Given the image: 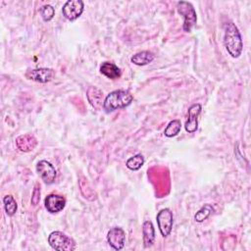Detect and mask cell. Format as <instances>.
Instances as JSON below:
<instances>
[{
    "instance_id": "1",
    "label": "cell",
    "mask_w": 251,
    "mask_h": 251,
    "mask_svg": "<svg viewBox=\"0 0 251 251\" xmlns=\"http://www.w3.org/2000/svg\"><path fill=\"white\" fill-rule=\"evenodd\" d=\"M225 36L224 43L228 54L233 58H238L241 55L243 43L241 34L237 26L233 23H226L224 25Z\"/></svg>"
},
{
    "instance_id": "2",
    "label": "cell",
    "mask_w": 251,
    "mask_h": 251,
    "mask_svg": "<svg viewBox=\"0 0 251 251\" xmlns=\"http://www.w3.org/2000/svg\"><path fill=\"white\" fill-rule=\"evenodd\" d=\"M133 100L132 94L127 90H114L110 92L104 99L103 108L107 113L117 109H122L128 106Z\"/></svg>"
},
{
    "instance_id": "3",
    "label": "cell",
    "mask_w": 251,
    "mask_h": 251,
    "mask_svg": "<svg viewBox=\"0 0 251 251\" xmlns=\"http://www.w3.org/2000/svg\"><path fill=\"white\" fill-rule=\"evenodd\" d=\"M49 245L58 251H72L75 249V241L62 231H53L48 236Z\"/></svg>"
},
{
    "instance_id": "4",
    "label": "cell",
    "mask_w": 251,
    "mask_h": 251,
    "mask_svg": "<svg viewBox=\"0 0 251 251\" xmlns=\"http://www.w3.org/2000/svg\"><path fill=\"white\" fill-rule=\"evenodd\" d=\"M177 12L183 17V30L186 32H190L192 27L196 25L197 17H196V12L191 5V3L186 2V1H180L177 2L176 5Z\"/></svg>"
},
{
    "instance_id": "5",
    "label": "cell",
    "mask_w": 251,
    "mask_h": 251,
    "mask_svg": "<svg viewBox=\"0 0 251 251\" xmlns=\"http://www.w3.org/2000/svg\"><path fill=\"white\" fill-rule=\"evenodd\" d=\"M156 220H157L158 227L160 229L162 236L167 237L171 233L173 228V224H174L173 212L168 208L163 209L157 214Z\"/></svg>"
},
{
    "instance_id": "6",
    "label": "cell",
    "mask_w": 251,
    "mask_h": 251,
    "mask_svg": "<svg viewBox=\"0 0 251 251\" xmlns=\"http://www.w3.org/2000/svg\"><path fill=\"white\" fill-rule=\"evenodd\" d=\"M84 4L81 0H69L64 4L62 13L67 20L75 21L81 16Z\"/></svg>"
},
{
    "instance_id": "7",
    "label": "cell",
    "mask_w": 251,
    "mask_h": 251,
    "mask_svg": "<svg viewBox=\"0 0 251 251\" xmlns=\"http://www.w3.org/2000/svg\"><path fill=\"white\" fill-rule=\"evenodd\" d=\"M36 172L41 177V179L46 184H51L55 181L57 172L54 168V166L47 162L46 160H41L36 165Z\"/></svg>"
},
{
    "instance_id": "8",
    "label": "cell",
    "mask_w": 251,
    "mask_h": 251,
    "mask_svg": "<svg viewBox=\"0 0 251 251\" xmlns=\"http://www.w3.org/2000/svg\"><path fill=\"white\" fill-rule=\"evenodd\" d=\"M25 75L27 79H30L36 82L46 83L53 79L55 75V72L49 68H39V69L27 71Z\"/></svg>"
},
{
    "instance_id": "9",
    "label": "cell",
    "mask_w": 251,
    "mask_h": 251,
    "mask_svg": "<svg viewBox=\"0 0 251 251\" xmlns=\"http://www.w3.org/2000/svg\"><path fill=\"white\" fill-rule=\"evenodd\" d=\"M107 241L113 249L115 250L123 249L126 241V234L124 229L118 226L112 227L107 233Z\"/></svg>"
},
{
    "instance_id": "10",
    "label": "cell",
    "mask_w": 251,
    "mask_h": 251,
    "mask_svg": "<svg viewBox=\"0 0 251 251\" xmlns=\"http://www.w3.org/2000/svg\"><path fill=\"white\" fill-rule=\"evenodd\" d=\"M202 107L199 103L193 104L188 109V119L185 122L184 128L187 132L193 133L198 128V117L201 113Z\"/></svg>"
},
{
    "instance_id": "11",
    "label": "cell",
    "mask_w": 251,
    "mask_h": 251,
    "mask_svg": "<svg viewBox=\"0 0 251 251\" xmlns=\"http://www.w3.org/2000/svg\"><path fill=\"white\" fill-rule=\"evenodd\" d=\"M44 204H45V208L46 210L51 213V214H55L58 212H61L65 205H66V199L58 194H49L46 196L45 200H44Z\"/></svg>"
},
{
    "instance_id": "12",
    "label": "cell",
    "mask_w": 251,
    "mask_h": 251,
    "mask_svg": "<svg viewBox=\"0 0 251 251\" xmlns=\"http://www.w3.org/2000/svg\"><path fill=\"white\" fill-rule=\"evenodd\" d=\"M37 145L36 138L31 134H23L16 138V146L22 152H29Z\"/></svg>"
},
{
    "instance_id": "13",
    "label": "cell",
    "mask_w": 251,
    "mask_h": 251,
    "mask_svg": "<svg viewBox=\"0 0 251 251\" xmlns=\"http://www.w3.org/2000/svg\"><path fill=\"white\" fill-rule=\"evenodd\" d=\"M86 96L88 99V102L90 105L95 108V109H100L103 104H104V99H103V92L99 88L95 86H90L88 87L86 91Z\"/></svg>"
},
{
    "instance_id": "14",
    "label": "cell",
    "mask_w": 251,
    "mask_h": 251,
    "mask_svg": "<svg viewBox=\"0 0 251 251\" xmlns=\"http://www.w3.org/2000/svg\"><path fill=\"white\" fill-rule=\"evenodd\" d=\"M142 237L144 247L148 248L155 241V229L151 221H145L142 225Z\"/></svg>"
},
{
    "instance_id": "15",
    "label": "cell",
    "mask_w": 251,
    "mask_h": 251,
    "mask_svg": "<svg viewBox=\"0 0 251 251\" xmlns=\"http://www.w3.org/2000/svg\"><path fill=\"white\" fill-rule=\"evenodd\" d=\"M100 73L110 79L119 78L122 75L121 69L118 68V66H116L115 64L110 62H104L101 64Z\"/></svg>"
},
{
    "instance_id": "16",
    "label": "cell",
    "mask_w": 251,
    "mask_h": 251,
    "mask_svg": "<svg viewBox=\"0 0 251 251\" xmlns=\"http://www.w3.org/2000/svg\"><path fill=\"white\" fill-rule=\"evenodd\" d=\"M153 60H154V54L149 51L138 52V53L134 54L130 59L131 63H133L134 65H137V66L147 65V64L151 63Z\"/></svg>"
},
{
    "instance_id": "17",
    "label": "cell",
    "mask_w": 251,
    "mask_h": 251,
    "mask_svg": "<svg viewBox=\"0 0 251 251\" xmlns=\"http://www.w3.org/2000/svg\"><path fill=\"white\" fill-rule=\"evenodd\" d=\"M180 128H181V123L179 120H173L171 121L167 127L165 128L164 130V134L167 136V137H173V136H176L179 133L180 131Z\"/></svg>"
},
{
    "instance_id": "18",
    "label": "cell",
    "mask_w": 251,
    "mask_h": 251,
    "mask_svg": "<svg viewBox=\"0 0 251 251\" xmlns=\"http://www.w3.org/2000/svg\"><path fill=\"white\" fill-rule=\"evenodd\" d=\"M3 203H4V209L6 214L8 216H14L18 209V205L14 197L12 195H6L3 198Z\"/></svg>"
},
{
    "instance_id": "19",
    "label": "cell",
    "mask_w": 251,
    "mask_h": 251,
    "mask_svg": "<svg viewBox=\"0 0 251 251\" xmlns=\"http://www.w3.org/2000/svg\"><path fill=\"white\" fill-rule=\"evenodd\" d=\"M143 164H144L143 156L141 154H136V155L130 157L126 161V168H128L131 171H137L143 166Z\"/></svg>"
},
{
    "instance_id": "20",
    "label": "cell",
    "mask_w": 251,
    "mask_h": 251,
    "mask_svg": "<svg viewBox=\"0 0 251 251\" xmlns=\"http://www.w3.org/2000/svg\"><path fill=\"white\" fill-rule=\"evenodd\" d=\"M214 209L210 204H205L200 210H198V212L195 214L194 219L196 222L198 223H202L203 221H205L212 213H213Z\"/></svg>"
},
{
    "instance_id": "21",
    "label": "cell",
    "mask_w": 251,
    "mask_h": 251,
    "mask_svg": "<svg viewBox=\"0 0 251 251\" xmlns=\"http://www.w3.org/2000/svg\"><path fill=\"white\" fill-rule=\"evenodd\" d=\"M40 14H41L42 19L45 22H48L53 19L54 15H55V9L51 5H44L40 10Z\"/></svg>"
},
{
    "instance_id": "22",
    "label": "cell",
    "mask_w": 251,
    "mask_h": 251,
    "mask_svg": "<svg viewBox=\"0 0 251 251\" xmlns=\"http://www.w3.org/2000/svg\"><path fill=\"white\" fill-rule=\"evenodd\" d=\"M40 200V185L39 184H36L34 189H33V192H32V196H31V204L32 205H37V203L39 202Z\"/></svg>"
}]
</instances>
